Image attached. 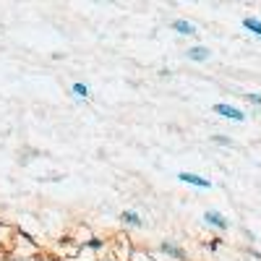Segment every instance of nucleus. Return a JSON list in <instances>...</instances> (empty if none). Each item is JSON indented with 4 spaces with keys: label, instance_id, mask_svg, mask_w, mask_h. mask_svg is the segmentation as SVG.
<instances>
[{
    "label": "nucleus",
    "instance_id": "f257e3e1",
    "mask_svg": "<svg viewBox=\"0 0 261 261\" xmlns=\"http://www.w3.org/2000/svg\"><path fill=\"white\" fill-rule=\"evenodd\" d=\"M212 113L220 115V118H225V120H232V123H246V118H248L241 107L227 105V102H217V105L212 107Z\"/></svg>",
    "mask_w": 261,
    "mask_h": 261
},
{
    "label": "nucleus",
    "instance_id": "f03ea898",
    "mask_svg": "<svg viewBox=\"0 0 261 261\" xmlns=\"http://www.w3.org/2000/svg\"><path fill=\"white\" fill-rule=\"evenodd\" d=\"M201 220H204V225H209V227H214V230H222V232L230 230V220H227L222 212H217V209H206Z\"/></svg>",
    "mask_w": 261,
    "mask_h": 261
},
{
    "label": "nucleus",
    "instance_id": "7ed1b4c3",
    "mask_svg": "<svg viewBox=\"0 0 261 261\" xmlns=\"http://www.w3.org/2000/svg\"><path fill=\"white\" fill-rule=\"evenodd\" d=\"M178 180L186 183V186H193V188H204V191L212 188V180H209V178L199 175V172H188V170H180V172H178Z\"/></svg>",
    "mask_w": 261,
    "mask_h": 261
},
{
    "label": "nucleus",
    "instance_id": "20e7f679",
    "mask_svg": "<svg viewBox=\"0 0 261 261\" xmlns=\"http://www.w3.org/2000/svg\"><path fill=\"white\" fill-rule=\"evenodd\" d=\"M170 29L175 32V34H180V37H193V34H199L196 24H193V21H188V18H175V21L170 24Z\"/></svg>",
    "mask_w": 261,
    "mask_h": 261
},
{
    "label": "nucleus",
    "instance_id": "39448f33",
    "mask_svg": "<svg viewBox=\"0 0 261 261\" xmlns=\"http://www.w3.org/2000/svg\"><path fill=\"white\" fill-rule=\"evenodd\" d=\"M186 58H188L191 63H206V60L212 58V50H209L206 45H193V47L186 50Z\"/></svg>",
    "mask_w": 261,
    "mask_h": 261
},
{
    "label": "nucleus",
    "instance_id": "423d86ee",
    "mask_svg": "<svg viewBox=\"0 0 261 261\" xmlns=\"http://www.w3.org/2000/svg\"><path fill=\"white\" fill-rule=\"evenodd\" d=\"M120 222H123L125 227H144V217H141V212H136V209H123V212H120Z\"/></svg>",
    "mask_w": 261,
    "mask_h": 261
},
{
    "label": "nucleus",
    "instance_id": "0eeeda50",
    "mask_svg": "<svg viewBox=\"0 0 261 261\" xmlns=\"http://www.w3.org/2000/svg\"><path fill=\"white\" fill-rule=\"evenodd\" d=\"M162 253H167V256H172V258H178V261H186L188 258V253H186V248H180L178 243H172V241H162Z\"/></svg>",
    "mask_w": 261,
    "mask_h": 261
},
{
    "label": "nucleus",
    "instance_id": "6e6552de",
    "mask_svg": "<svg viewBox=\"0 0 261 261\" xmlns=\"http://www.w3.org/2000/svg\"><path fill=\"white\" fill-rule=\"evenodd\" d=\"M71 97L73 99H89L92 97V86L86 81H73L71 84Z\"/></svg>",
    "mask_w": 261,
    "mask_h": 261
},
{
    "label": "nucleus",
    "instance_id": "1a4fd4ad",
    "mask_svg": "<svg viewBox=\"0 0 261 261\" xmlns=\"http://www.w3.org/2000/svg\"><path fill=\"white\" fill-rule=\"evenodd\" d=\"M241 24H243V29L251 32L253 37H261V18H258V16H246Z\"/></svg>",
    "mask_w": 261,
    "mask_h": 261
},
{
    "label": "nucleus",
    "instance_id": "9d476101",
    "mask_svg": "<svg viewBox=\"0 0 261 261\" xmlns=\"http://www.w3.org/2000/svg\"><path fill=\"white\" fill-rule=\"evenodd\" d=\"M212 141L214 144H222V146H232V139H227V136H212Z\"/></svg>",
    "mask_w": 261,
    "mask_h": 261
},
{
    "label": "nucleus",
    "instance_id": "9b49d317",
    "mask_svg": "<svg viewBox=\"0 0 261 261\" xmlns=\"http://www.w3.org/2000/svg\"><path fill=\"white\" fill-rule=\"evenodd\" d=\"M251 105H256V107H261V94H243Z\"/></svg>",
    "mask_w": 261,
    "mask_h": 261
},
{
    "label": "nucleus",
    "instance_id": "f8f14e48",
    "mask_svg": "<svg viewBox=\"0 0 261 261\" xmlns=\"http://www.w3.org/2000/svg\"><path fill=\"white\" fill-rule=\"evenodd\" d=\"M102 261H115V258H102Z\"/></svg>",
    "mask_w": 261,
    "mask_h": 261
}]
</instances>
